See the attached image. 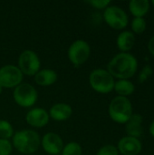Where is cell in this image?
Listing matches in <instances>:
<instances>
[{"instance_id":"6da1fadb","label":"cell","mask_w":154,"mask_h":155,"mask_svg":"<svg viewBox=\"0 0 154 155\" xmlns=\"http://www.w3.org/2000/svg\"><path fill=\"white\" fill-rule=\"evenodd\" d=\"M138 68V61L132 54L119 53L108 63L107 71L114 78L128 80L133 77Z\"/></svg>"},{"instance_id":"7a4b0ae2","label":"cell","mask_w":154,"mask_h":155,"mask_svg":"<svg viewBox=\"0 0 154 155\" xmlns=\"http://www.w3.org/2000/svg\"><path fill=\"white\" fill-rule=\"evenodd\" d=\"M12 145L22 154H33L41 145L39 134L33 130L25 129L16 132L12 137Z\"/></svg>"},{"instance_id":"3957f363","label":"cell","mask_w":154,"mask_h":155,"mask_svg":"<svg viewBox=\"0 0 154 155\" xmlns=\"http://www.w3.org/2000/svg\"><path fill=\"white\" fill-rule=\"evenodd\" d=\"M109 115L117 124H126L133 115V105L127 97L116 96L109 104Z\"/></svg>"},{"instance_id":"277c9868","label":"cell","mask_w":154,"mask_h":155,"mask_svg":"<svg viewBox=\"0 0 154 155\" xmlns=\"http://www.w3.org/2000/svg\"><path fill=\"white\" fill-rule=\"evenodd\" d=\"M89 84L95 92L108 94L113 90L115 81L107 70L95 69L89 75Z\"/></svg>"},{"instance_id":"5b68a950","label":"cell","mask_w":154,"mask_h":155,"mask_svg":"<svg viewBox=\"0 0 154 155\" xmlns=\"http://www.w3.org/2000/svg\"><path fill=\"white\" fill-rule=\"evenodd\" d=\"M13 99L15 104L24 108L32 107L38 99L36 89L27 83H22L14 88Z\"/></svg>"},{"instance_id":"8992f818","label":"cell","mask_w":154,"mask_h":155,"mask_svg":"<svg viewBox=\"0 0 154 155\" xmlns=\"http://www.w3.org/2000/svg\"><path fill=\"white\" fill-rule=\"evenodd\" d=\"M91 47L84 40H76L71 44L68 48V58L72 64L75 67L83 65L90 57Z\"/></svg>"},{"instance_id":"52a82bcc","label":"cell","mask_w":154,"mask_h":155,"mask_svg":"<svg viewBox=\"0 0 154 155\" xmlns=\"http://www.w3.org/2000/svg\"><path fill=\"white\" fill-rule=\"evenodd\" d=\"M41 62L35 52L32 50L23 51L18 57V68L23 74L34 76L40 70Z\"/></svg>"},{"instance_id":"ba28073f","label":"cell","mask_w":154,"mask_h":155,"mask_svg":"<svg viewBox=\"0 0 154 155\" xmlns=\"http://www.w3.org/2000/svg\"><path fill=\"white\" fill-rule=\"evenodd\" d=\"M103 17L106 24L115 30L125 28L128 25L129 20L125 11L117 5L107 6L103 11Z\"/></svg>"},{"instance_id":"9c48e42d","label":"cell","mask_w":154,"mask_h":155,"mask_svg":"<svg viewBox=\"0 0 154 155\" xmlns=\"http://www.w3.org/2000/svg\"><path fill=\"white\" fill-rule=\"evenodd\" d=\"M24 74L19 68L13 64L4 65L0 68V86L4 88H15L22 84Z\"/></svg>"},{"instance_id":"30bf717a","label":"cell","mask_w":154,"mask_h":155,"mask_svg":"<svg viewBox=\"0 0 154 155\" xmlns=\"http://www.w3.org/2000/svg\"><path fill=\"white\" fill-rule=\"evenodd\" d=\"M41 145L44 151L50 155H58L64 148V141L55 133H47L41 139Z\"/></svg>"},{"instance_id":"8fae6325","label":"cell","mask_w":154,"mask_h":155,"mask_svg":"<svg viewBox=\"0 0 154 155\" xmlns=\"http://www.w3.org/2000/svg\"><path fill=\"white\" fill-rule=\"evenodd\" d=\"M50 117L48 112H46L44 108L36 107L29 110L25 115L26 123L34 128H43L47 125L49 123Z\"/></svg>"},{"instance_id":"7c38bea8","label":"cell","mask_w":154,"mask_h":155,"mask_svg":"<svg viewBox=\"0 0 154 155\" xmlns=\"http://www.w3.org/2000/svg\"><path fill=\"white\" fill-rule=\"evenodd\" d=\"M117 149L123 155H138L143 150V144L138 138L127 135L118 142Z\"/></svg>"},{"instance_id":"4fadbf2b","label":"cell","mask_w":154,"mask_h":155,"mask_svg":"<svg viewBox=\"0 0 154 155\" xmlns=\"http://www.w3.org/2000/svg\"><path fill=\"white\" fill-rule=\"evenodd\" d=\"M49 117L57 122H63L68 120L73 114V109L71 105L64 103H58L54 104L49 110Z\"/></svg>"},{"instance_id":"5bb4252c","label":"cell","mask_w":154,"mask_h":155,"mask_svg":"<svg viewBox=\"0 0 154 155\" xmlns=\"http://www.w3.org/2000/svg\"><path fill=\"white\" fill-rule=\"evenodd\" d=\"M143 117L140 114H133L129 121L125 124L128 136L139 138L143 134Z\"/></svg>"},{"instance_id":"9a60e30c","label":"cell","mask_w":154,"mask_h":155,"mask_svg":"<svg viewBox=\"0 0 154 155\" xmlns=\"http://www.w3.org/2000/svg\"><path fill=\"white\" fill-rule=\"evenodd\" d=\"M58 75L52 69H42L34 75V82L40 86H50L57 81Z\"/></svg>"},{"instance_id":"2e32d148","label":"cell","mask_w":154,"mask_h":155,"mask_svg":"<svg viewBox=\"0 0 154 155\" xmlns=\"http://www.w3.org/2000/svg\"><path fill=\"white\" fill-rule=\"evenodd\" d=\"M117 47L122 53H127L130 51L135 44V36L134 34L130 31H123L122 32L116 40Z\"/></svg>"},{"instance_id":"e0dca14e","label":"cell","mask_w":154,"mask_h":155,"mask_svg":"<svg viewBox=\"0 0 154 155\" xmlns=\"http://www.w3.org/2000/svg\"><path fill=\"white\" fill-rule=\"evenodd\" d=\"M129 9L134 17H143L150 10V2L148 0H132Z\"/></svg>"},{"instance_id":"ac0fdd59","label":"cell","mask_w":154,"mask_h":155,"mask_svg":"<svg viewBox=\"0 0 154 155\" xmlns=\"http://www.w3.org/2000/svg\"><path fill=\"white\" fill-rule=\"evenodd\" d=\"M113 90L119 94V96L127 97L133 94L135 91V86L129 80H118L114 84Z\"/></svg>"},{"instance_id":"d6986e66","label":"cell","mask_w":154,"mask_h":155,"mask_svg":"<svg viewBox=\"0 0 154 155\" xmlns=\"http://www.w3.org/2000/svg\"><path fill=\"white\" fill-rule=\"evenodd\" d=\"M15 134L12 124L5 120H0V139L9 140Z\"/></svg>"},{"instance_id":"ffe728a7","label":"cell","mask_w":154,"mask_h":155,"mask_svg":"<svg viewBox=\"0 0 154 155\" xmlns=\"http://www.w3.org/2000/svg\"><path fill=\"white\" fill-rule=\"evenodd\" d=\"M82 146L76 142H70L64 146L62 150V155H82Z\"/></svg>"},{"instance_id":"44dd1931","label":"cell","mask_w":154,"mask_h":155,"mask_svg":"<svg viewBox=\"0 0 154 155\" xmlns=\"http://www.w3.org/2000/svg\"><path fill=\"white\" fill-rule=\"evenodd\" d=\"M132 29L135 34H143L146 29V21L143 17H134L132 21Z\"/></svg>"},{"instance_id":"7402d4cb","label":"cell","mask_w":154,"mask_h":155,"mask_svg":"<svg viewBox=\"0 0 154 155\" xmlns=\"http://www.w3.org/2000/svg\"><path fill=\"white\" fill-rule=\"evenodd\" d=\"M96 155H119L117 147L113 144H107L99 149Z\"/></svg>"},{"instance_id":"603a6c76","label":"cell","mask_w":154,"mask_h":155,"mask_svg":"<svg viewBox=\"0 0 154 155\" xmlns=\"http://www.w3.org/2000/svg\"><path fill=\"white\" fill-rule=\"evenodd\" d=\"M13 151V145L9 140L0 139V155H10Z\"/></svg>"},{"instance_id":"cb8c5ba5","label":"cell","mask_w":154,"mask_h":155,"mask_svg":"<svg viewBox=\"0 0 154 155\" xmlns=\"http://www.w3.org/2000/svg\"><path fill=\"white\" fill-rule=\"evenodd\" d=\"M152 73H153V70H152V66L151 65H145L139 74V77H138L139 82L144 83L145 81H147V79L149 77H151L152 75Z\"/></svg>"},{"instance_id":"d4e9b609","label":"cell","mask_w":154,"mask_h":155,"mask_svg":"<svg viewBox=\"0 0 154 155\" xmlns=\"http://www.w3.org/2000/svg\"><path fill=\"white\" fill-rule=\"evenodd\" d=\"M86 3L91 5L93 7L101 10V9H105L107 6H109V5L111 4V1L110 0H91V1H87Z\"/></svg>"},{"instance_id":"484cf974","label":"cell","mask_w":154,"mask_h":155,"mask_svg":"<svg viewBox=\"0 0 154 155\" xmlns=\"http://www.w3.org/2000/svg\"><path fill=\"white\" fill-rule=\"evenodd\" d=\"M148 49H149L150 53L154 56V35L150 39V41L148 43Z\"/></svg>"},{"instance_id":"4316f807","label":"cell","mask_w":154,"mask_h":155,"mask_svg":"<svg viewBox=\"0 0 154 155\" xmlns=\"http://www.w3.org/2000/svg\"><path fill=\"white\" fill-rule=\"evenodd\" d=\"M150 133L152 135V137H154V120L153 122L151 124V125H150Z\"/></svg>"},{"instance_id":"83f0119b","label":"cell","mask_w":154,"mask_h":155,"mask_svg":"<svg viewBox=\"0 0 154 155\" xmlns=\"http://www.w3.org/2000/svg\"><path fill=\"white\" fill-rule=\"evenodd\" d=\"M2 92H3V88H2V87L0 86V94H2Z\"/></svg>"},{"instance_id":"f1b7e54d","label":"cell","mask_w":154,"mask_h":155,"mask_svg":"<svg viewBox=\"0 0 154 155\" xmlns=\"http://www.w3.org/2000/svg\"><path fill=\"white\" fill-rule=\"evenodd\" d=\"M152 5L154 6V0H152Z\"/></svg>"}]
</instances>
